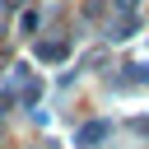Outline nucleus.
Segmentation results:
<instances>
[{"label":"nucleus","mask_w":149,"mask_h":149,"mask_svg":"<svg viewBox=\"0 0 149 149\" xmlns=\"http://www.w3.org/2000/svg\"><path fill=\"white\" fill-rule=\"evenodd\" d=\"M102 135H107V126H102V121H93V126H88V130L79 135V144L88 149V144H93V140H102Z\"/></svg>","instance_id":"nucleus-1"},{"label":"nucleus","mask_w":149,"mask_h":149,"mask_svg":"<svg viewBox=\"0 0 149 149\" xmlns=\"http://www.w3.org/2000/svg\"><path fill=\"white\" fill-rule=\"evenodd\" d=\"M61 56H65L61 42H47V47H42V61H61Z\"/></svg>","instance_id":"nucleus-2"}]
</instances>
